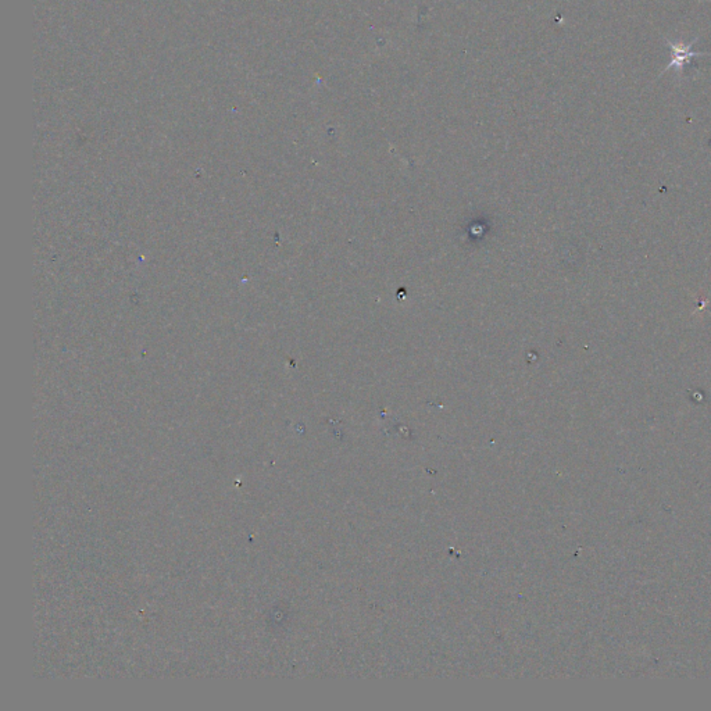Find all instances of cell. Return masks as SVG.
<instances>
[{
	"label": "cell",
	"mask_w": 711,
	"mask_h": 711,
	"mask_svg": "<svg viewBox=\"0 0 711 711\" xmlns=\"http://www.w3.org/2000/svg\"><path fill=\"white\" fill-rule=\"evenodd\" d=\"M697 41V38H694L689 45H685L682 42H671L669 39L665 38V42L669 45L671 51H672V60L671 63L664 69L663 74L669 71V70H676L678 74H682L683 70H685V66L686 63L690 62V59L693 57H697V56H703L704 53L703 52H693L692 51V46L693 44Z\"/></svg>",
	"instance_id": "6da1fadb"
}]
</instances>
